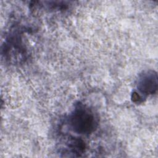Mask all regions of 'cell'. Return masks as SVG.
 <instances>
[{
	"label": "cell",
	"instance_id": "cell-1",
	"mask_svg": "<svg viewBox=\"0 0 158 158\" xmlns=\"http://www.w3.org/2000/svg\"><path fill=\"white\" fill-rule=\"evenodd\" d=\"M69 123L75 133L89 135L96 129L98 118L91 109L78 102L69 116Z\"/></svg>",
	"mask_w": 158,
	"mask_h": 158
},
{
	"label": "cell",
	"instance_id": "cell-3",
	"mask_svg": "<svg viewBox=\"0 0 158 158\" xmlns=\"http://www.w3.org/2000/svg\"><path fill=\"white\" fill-rule=\"evenodd\" d=\"M67 148L73 156L78 157L85 152L86 144L81 139L73 137L67 142Z\"/></svg>",
	"mask_w": 158,
	"mask_h": 158
},
{
	"label": "cell",
	"instance_id": "cell-2",
	"mask_svg": "<svg viewBox=\"0 0 158 158\" xmlns=\"http://www.w3.org/2000/svg\"><path fill=\"white\" fill-rule=\"evenodd\" d=\"M137 88V92L143 99L148 95L154 94L157 89V73L154 70L143 72L138 78Z\"/></svg>",
	"mask_w": 158,
	"mask_h": 158
}]
</instances>
